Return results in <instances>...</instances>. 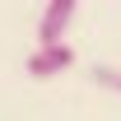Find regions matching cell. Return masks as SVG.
Returning a JSON list of instances; mask_svg holds the SVG:
<instances>
[{"instance_id":"3957f363","label":"cell","mask_w":121,"mask_h":121,"mask_svg":"<svg viewBox=\"0 0 121 121\" xmlns=\"http://www.w3.org/2000/svg\"><path fill=\"white\" fill-rule=\"evenodd\" d=\"M93 84H103V89L121 93V70H117V65H93Z\"/></svg>"},{"instance_id":"7a4b0ae2","label":"cell","mask_w":121,"mask_h":121,"mask_svg":"<svg viewBox=\"0 0 121 121\" xmlns=\"http://www.w3.org/2000/svg\"><path fill=\"white\" fill-rule=\"evenodd\" d=\"M75 65V51L60 42V47H37L28 60H23V70H28L33 79H51V75H60V70H70Z\"/></svg>"},{"instance_id":"6da1fadb","label":"cell","mask_w":121,"mask_h":121,"mask_svg":"<svg viewBox=\"0 0 121 121\" xmlns=\"http://www.w3.org/2000/svg\"><path fill=\"white\" fill-rule=\"evenodd\" d=\"M70 19H75V0H51L42 9V23H37V47H60Z\"/></svg>"}]
</instances>
